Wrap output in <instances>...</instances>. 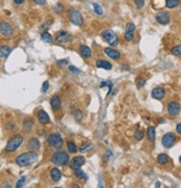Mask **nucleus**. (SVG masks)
I'll use <instances>...</instances> for the list:
<instances>
[{
  "mask_svg": "<svg viewBox=\"0 0 181 188\" xmlns=\"http://www.w3.org/2000/svg\"><path fill=\"white\" fill-rule=\"evenodd\" d=\"M37 159H38L37 153L34 150H30L19 155L18 157L16 158V163L20 167H26L31 165V164H34V161H37Z\"/></svg>",
  "mask_w": 181,
  "mask_h": 188,
  "instance_id": "nucleus-1",
  "label": "nucleus"
},
{
  "mask_svg": "<svg viewBox=\"0 0 181 188\" xmlns=\"http://www.w3.org/2000/svg\"><path fill=\"white\" fill-rule=\"evenodd\" d=\"M51 160H52V163L55 164V165H57V166H66V165L69 164L70 158H69V156H68V154L66 151L58 150L52 155Z\"/></svg>",
  "mask_w": 181,
  "mask_h": 188,
  "instance_id": "nucleus-2",
  "label": "nucleus"
},
{
  "mask_svg": "<svg viewBox=\"0 0 181 188\" xmlns=\"http://www.w3.org/2000/svg\"><path fill=\"white\" fill-rule=\"evenodd\" d=\"M24 142V137L21 135H15L8 140L6 145V151L8 153H13L18 149Z\"/></svg>",
  "mask_w": 181,
  "mask_h": 188,
  "instance_id": "nucleus-3",
  "label": "nucleus"
},
{
  "mask_svg": "<svg viewBox=\"0 0 181 188\" xmlns=\"http://www.w3.org/2000/svg\"><path fill=\"white\" fill-rule=\"evenodd\" d=\"M101 36H102V38H103V40L106 41V42L109 43L111 47H116L117 45L119 43V37H118V35H117L114 30H111V29H106V30H103Z\"/></svg>",
  "mask_w": 181,
  "mask_h": 188,
  "instance_id": "nucleus-4",
  "label": "nucleus"
},
{
  "mask_svg": "<svg viewBox=\"0 0 181 188\" xmlns=\"http://www.w3.org/2000/svg\"><path fill=\"white\" fill-rule=\"evenodd\" d=\"M68 16H69V20H70L74 26H82L83 25V17L80 13L79 10L76 8L71 7L68 10Z\"/></svg>",
  "mask_w": 181,
  "mask_h": 188,
  "instance_id": "nucleus-5",
  "label": "nucleus"
},
{
  "mask_svg": "<svg viewBox=\"0 0 181 188\" xmlns=\"http://www.w3.org/2000/svg\"><path fill=\"white\" fill-rule=\"evenodd\" d=\"M48 144H49L51 147L56 148V149H59V148H61L62 145H63V140H62L61 136L60 134L58 133H52L48 136Z\"/></svg>",
  "mask_w": 181,
  "mask_h": 188,
  "instance_id": "nucleus-6",
  "label": "nucleus"
},
{
  "mask_svg": "<svg viewBox=\"0 0 181 188\" xmlns=\"http://www.w3.org/2000/svg\"><path fill=\"white\" fill-rule=\"evenodd\" d=\"M55 38H56V40L60 43H68L72 40V36H71L68 31H65V30L58 31V32L56 34Z\"/></svg>",
  "mask_w": 181,
  "mask_h": 188,
  "instance_id": "nucleus-7",
  "label": "nucleus"
},
{
  "mask_svg": "<svg viewBox=\"0 0 181 188\" xmlns=\"http://www.w3.org/2000/svg\"><path fill=\"white\" fill-rule=\"evenodd\" d=\"M136 32V26L133 22H128L126 26V31H125V39L126 41H131L135 38Z\"/></svg>",
  "mask_w": 181,
  "mask_h": 188,
  "instance_id": "nucleus-8",
  "label": "nucleus"
},
{
  "mask_svg": "<svg viewBox=\"0 0 181 188\" xmlns=\"http://www.w3.org/2000/svg\"><path fill=\"white\" fill-rule=\"evenodd\" d=\"M161 142H162L163 147L171 148L172 146L175 145V142H176V135L173 133L166 134V135L162 137V140H161Z\"/></svg>",
  "mask_w": 181,
  "mask_h": 188,
  "instance_id": "nucleus-9",
  "label": "nucleus"
},
{
  "mask_svg": "<svg viewBox=\"0 0 181 188\" xmlns=\"http://www.w3.org/2000/svg\"><path fill=\"white\" fill-rule=\"evenodd\" d=\"M168 114L171 116V117H176V116H178L179 112H180V105H179L178 101H175V100H172L168 104Z\"/></svg>",
  "mask_w": 181,
  "mask_h": 188,
  "instance_id": "nucleus-10",
  "label": "nucleus"
},
{
  "mask_svg": "<svg viewBox=\"0 0 181 188\" xmlns=\"http://www.w3.org/2000/svg\"><path fill=\"white\" fill-rule=\"evenodd\" d=\"M13 32V29L9 22L1 21L0 22V34L5 36V37H10Z\"/></svg>",
  "mask_w": 181,
  "mask_h": 188,
  "instance_id": "nucleus-11",
  "label": "nucleus"
},
{
  "mask_svg": "<svg viewBox=\"0 0 181 188\" xmlns=\"http://www.w3.org/2000/svg\"><path fill=\"white\" fill-rule=\"evenodd\" d=\"M156 20L160 25H168L170 22V15L167 11H159L156 15Z\"/></svg>",
  "mask_w": 181,
  "mask_h": 188,
  "instance_id": "nucleus-12",
  "label": "nucleus"
},
{
  "mask_svg": "<svg viewBox=\"0 0 181 188\" xmlns=\"http://www.w3.org/2000/svg\"><path fill=\"white\" fill-rule=\"evenodd\" d=\"M86 163V158L83 156H76V157L70 161V168L71 169H78V168H81V167L85 165Z\"/></svg>",
  "mask_w": 181,
  "mask_h": 188,
  "instance_id": "nucleus-13",
  "label": "nucleus"
},
{
  "mask_svg": "<svg viewBox=\"0 0 181 188\" xmlns=\"http://www.w3.org/2000/svg\"><path fill=\"white\" fill-rule=\"evenodd\" d=\"M151 96L152 98L157 99V100H161L163 99V97L166 96V90L162 87H156L152 91H151Z\"/></svg>",
  "mask_w": 181,
  "mask_h": 188,
  "instance_id": "nucleus-14",
  "label": "nucleus"
},
{
  "mask_svg": "<svg viewBox=\"0 0 181 188\" xmlns=\"http://www.w3.org/2000/svg\"><path fill=\"white\" fill-rule=\"evenodd\" d=\"M104 53H106V55H107L109 58L114 59V60H118V59H120V56H121L118 50L114 49V48H110V47L104 48Z\"/></svg>",
  "mask_w": 181,
  "mask_h": 188,
  "instance_id": "nucleus-15",
  "label": "nucleus"
},
{
  "mask_svg": "<svg viewBox=\"0 0 181 188\" xmlns=\"http://www.w3.org/2000/svg\"><path fill=\"white\" fill-rule=\"evenodd\" d=\"M28 148L30 149V150H38L40 149V142L39 139L37 137H31L29 139V142H28Z\"/></svg>",
  "mask_w": 181,
  "mask_h": 188,
  "instance_id": "nucleus-16",
  "label": "nucleus"
},
{
  "mask_svg": "<svg viewBox=\"0 0 181 188\" xmlns=\"http://www.w3.org/2000/svg\"><path fill=\"white\" fill-rule=\"evenodd\" d=\"M50 105H51L52 110L56 111L58 110L60 106H61V99L59 96H52L51 99H50Z\"/></svg>",
  "mask_w": 181,
  "mask_h": 188,
  "instance_id": "nucleus-17",
  "label": "nucleus"
},
{
  "mask_svg": "<svg viewBox=\"0 0 181 188\" xmlns=\"http://www.w3.org/2000/svg\"><path fill=\"white\" fill-rule=\"evenodd\" d=\"M37 117H38V120H39V123H41V125H47V123L50 121L49 116H48V114H47L45 110H40L39 112H38Z\"/></svg>",
  "mask_w": 181,
  "mask_h": 188,
  "instance_id": "nucleus-18",
  "label": "nucleus"
},
{
  "mask_svg": "<svg viewBox=\"0 0 181 188\" xmlns=\"http://www.w3.org/2000/svg\"><path fill=\"white\" fill-rule=\"evenodd\" d=\"M32 127H34V119L32 118H27L24 120L22 123V130L25 133H29L32 130Z\"/></svg>",
  "mask_w": 181,
  "mask_h": 188,
  "instance_id": "nucleus-19",
  "label": "nucleus"
},
{
  "mask_svg": "<svg viewBox=\"0 0 181 188\" xmlns=\"http://www.w3.org/2000/svg\"><path fill=\"white\" fill-rule=\"evenodd\" d=\"M79 53L83 58H90L91 57V49L86 45H81L79 47Z\"/></svg>",
  "mask_w": 181,
  "mask_h": 188,
  "instance_id": "nucleus-20",
  "label": "nucleus"
},
{
  "mask_svg": "<svg viewBox=\"0 0 181 188\" xmlns=\"http://www.w3.org/2000/svg\"><path fill=\"white\" fill-rule=\"evenodd\" d=\"M11 53V48L7 45H3V46H0V58L1 59H6L8 56Z\"/></svg>",
  "mask_w": 181,
  "mask_h": 188,
  "instance_id": "nucleus-21",
  "label": "nucleus"
},
{
  "mask_svg": "<svg viewBox=\"0 0 181 188\" xmlns=\"http://www.w3.org/2000/svg\"><path fill=\"white\" fill-rule=\"evenodd\" d=\"M50 177H51V179L53 182H59L60 178H61V171H60L57 167H56V168H52V169L50 170Z\"/></svg>",
  "mask_w": 181,
  "mask_h": 188,
  "instance_id": "nucleus-22",
  "label": "nucleus"
},
{
  "mask_svg": "<svg viewBox=\"0 0 181 188\" xmlns=\"http://www.w3.org/2000/svg\"><path fill=\"white\" fill-rule=\"evenodd\" d=\"M96 65H97V67H98V68L106 69V70H110L111 68H112V66H111L110 62L107 61V60H101V59L96 62Z\"/></svg>",
  "mask_w": 181,
  "mask_h": 188,
  "instance_id": "nucleus-23",
  "label": "nucleus"
},
{
  "mask_svg": "<svg viewBox=\"0 0 181 188\" xmlns=\"http://www.w3.org/2000/svg\"><path fill=\"white\" fill-rule=\"evenodd\" d=\"M180 5V0H166V7L168 9H173Z\"/></svg>",
  "mask_w": 181,
  "mask_h": 188,
  "instance_id": "nucleus-24",
  "label": "nucleus"
},
{
  "mask_svg": "<svg viewBox=\"0 0 181 188\" xmlns=\"http://www.w3.org/2000/svg\"><path fill=\"white\" fill-rule=\"evenodd\" d=\"M147 136H148V139L150 142H154L156 140V129H154V127H149L148 128Z\"/></svg>",
  "mask_w": 181,
  "mask_h": 188,
  "instance_id": "nucleus-25",
  "label": "nucleus"
},
{
  "mask_svg": "<svg viewBox=\"0 0 181 188\" xmlns=\"http://www.w3.org/2000/svg\"><path fill=\"white\" fill-rule=\"evenodd\" d=\"M157 161H158V164H160V165H166L169 161V156L167 154H160L159 156H158V158H157Z\"/></svg>",
  "mask_w": 181,
  "mask_h": 188,
  "instance_id": "nucleus-26",
  "label": "nucleus"
},
{
  "mask_svg": "<svg viewBox=\"0 0 181 188\" xmlns=\"http://www.w3.org/2000/svg\"><path fill=\"white\" fill-rule=\"evenodd\" d=\"M67 148H68V151L71 153V154H76V153L78 151L77 145H76L74 142H71V140L67 142Z\"/></svg>",
  "mask_w": 181,
  "mask_h": 188,
  "instance_id": "nucleus-27",
  "label": "nucleus"
},
{
  "mask_svg": "<svg viewBox=\"0 0 181 188\" xmlns=\"http://www.w3.org/2000/svg\"><path fill=\"white\" fill-rule=\"evenodd\" d=\"M92 8H93V11H95L96 15H98V16L103 15V10H102L101 6H100L99 3H97V2L92 3Z\"/></svg>",
  "mask_w": 181,
  "mask_h": 188,
  "instance_id": "nucleus-28",
  "label": "nucleus"
},
{
  "mask_svg": "<svg viewBox=\"0 0 181 188\" xmlns=\"http://www.w3.org/2000/svg\"><path fill=\"white\" fill-rule=\"evenodd\" d=\"M41 39H42L45 42H51V41H52V36L49 34V32H47V31H43L42 35H41Z\"/></svg>",
  "mask_w": 181,
  "mask_h": 188,
  "instance_id": "nucleus-29",
  "label": "nucleus"
},
{
  "mask_svg": "<svg viewBox=\"0 0 181 188\" xmlns=\"http://www.w3.org/2000/svg\"><path fill=\"white\" fill-rule=\"evenodd\" d=\"M74 176H76L77 178H82V179H85L87 177L86 174H85V171H82V170L80 169V168H78V169H74Z\"/></svg>",
  "mask_w": 181,
  "mask_h": 188,
  "instance_id": "nucleus-30",
  "label": "nucleus"
},
{
  "mask_svg": "<svg viewBox=\"0 0 181 188\" xmlns=\"http://www.w3.org/2000/svg\"><path fill=\"white\" fill-rule=\"evenodd\" d=\"M171 53L175 56H180L181 55V45H177L171 49Z\"/></svg>",
  "mask_w": 181,
  "mask_h": 188,
  "instance_id": "nucleus-31",
  "label": "nucleus"
},
{
  "mask_svg": "<svg viewBox=\"0 0 181 188\" xmlns=\"http://www.w3.org/2000/svg\"><path fill=\"white\" fill-rule=\"evenodd\" d=\"M146 81H147V79H146V78L139 77L138 79H137V81H136V85H137V87H138V88H142V87L146 85Z\"/></svg>",
  "mask_w": 181,
  "mask_h": 188,
  "instance_id": "nucleus-32",
  "label": "nucleus"
},
{
  "mask_svg": "<svg viewBox=\"0 0 181 188\" xmlns=\"http://www.w3.org/2000/svg\"><path fill=\"white\" fill-rule=\"evenodd\" d=\"M143 136H144V134H143L142 130H140V129L136 130V133H135V139L136 140H142V139H143Z\"/></svg>",
  "mask_w": 181,
  "mask_h": 188,
  "instance_id": "nucleus-33",
  "label": "nucleus"
},
{
  "mask_svg": "<svg viewBox=\"0 0 181 188\" xmlns=\"http://www.w3.org/2000/svg\"><path fill=\"white\" fill-rule=\"evenodd\" d=\"M91 142H86V144H82L81 145V147H80V151H82V153H85V151H88L91 148Z\"/></svg>",
  "mask_w": 181,
  "mask_h": 188,
  "instance_id": "nucleus-34",
  "label": "nucleus"
},
{
  "mask_svg": "<svg viewBox=\"0 0 181 188\" xmlns=\"http://www.w3.org/2000/svg\"><path fill=\"white\" fill-rule=\"evenodd\" d=\"M135 5L137 8H139V9H141V8H143L144 5H146V2H144V0H135Z\"/></svg>",
  "mask_w": 181,
  "mask_h": 188,
  "instance_id": "nucleus-35",
  "label": "nucleus"
},
{
  "mask_svg": "<svg viewBox=\"0 0 181 188\" xmlns=\"http://www.w3.org/2000/svg\"><path fill=\"white\" fill-rule=\"evenodd\" d=\"M25 182H26V177H21V178L19 179L18 182H17V185H16V187L17 188H20L22 187V186L25 185Z\"/></svg>",
  "mask_w": 181,
  "mask_h": 188,
  "instance_id": "nucleus-36",
  "label": "nucleus"
},
{
  "mask_svg": "<svg viewBox=\"0 0 181 188\" xmlns=\"http://www.w3.org/2000/svg\"><path fill=\"white\" fill-rule=\"evenodd\" d=\"M48 87H49V83H48V81H45L42 85V88H41V91H42V93H46L47 90H48Z\"/></svg>",
  "mask_w": 181,
  "mask_h": 188,
  "instance_id": "nucleus-37",
  "label": "nucleus"
},
{
  "mask_svg": "<svg viewBox=\"0 0 181 188\" xmlns=\"http://www.w3.org/2000/svg\"><path fill=\"white\" fill-rule=\"evenodd\" d=\"M69 70L72 71V72H80V69H78L77 67H74V66H69Z\"/></svg>",
  "mask_w": 181,
  "mask_h": 188,
  "instance_id": "nucleus-38",
  "label": "nucleus"
},
{
  "mask_svg": "<svg viewBox=\"0 0 181 188\" xmlns=\"http://www.w3.org/2000/svg\"><path fill=\"white\" fill-rule=\"evenodd\" d=\"M112 83H110V81H102L101 83H100V88H103V87H109Z\"/></svg>",
  "mask_w": 181,
  "mask_h": 188,
  "instance_id": "nucleus-39",
  "label": "nucleus"
},
{
  "mask_svg": "<svg viewBox=\"0 0 181 188\" xmlns=\"http://www.w3.org/2000/svg\"><path fill=\"white\" fill-rule=\"evenodd\" d=\"M57 64H58V65H61V66H66V65H68V59H63V60H58V61H57Z\"/></svg>",
  "mask_w": 181,
  "mask_h": 188,
  "instance_id": "nucleus-40",
  "label": "nucleus"
},
{
  "mask_svg": "<svg viewBox=\"0 0 181 188\" xmlns=\"http://www.w3.org/2000/svg\"><path fill=\"white\" fill-rule=\"evenodd\" d=\"M34 1L37 3V5H41V6H42V5H46V0H34Z\"/></svg>",
  "mask_w": 181,
  "mask_h": 188,
  "instance_id": "nucleus-41",
  "label": "nucleus"
},
{
  "mask_svg": "<svg viewBox=\"0 0 181 188\" xmlns=\"http://www.w3.org/2000/svg\"><path fill=\"white\" fill-rule=\"evenodd\" d=\"M48 27H49V25H48V24H43V25L39 28V30L40 31H45V29H47Z\"/></svg>",
  "mask_w": 181,
  "mask_h": 188,
  "instance_id": "nucleus-42",
  "label": "nucleus"
},
{
  "mask_svg": "<svg viewBox=\"0 0 181 188\" xmlns=\"http://www.w3.org/2000/svg\"><path fill=\"white\" fill-rule=\"evenodd\" d=\"M176 130H177V133H178L179 135H181V123H178V125H177Z\"/></svg>",
  "mask_w": 181,
  "mask_h": 188,
  "instance_id": "nucleus-43",
  "label": "nucleus"
},
{
  "mask_svg": "<svg viewBox=\"0 0 181 188\" xmlns=\"http://www.w3.org/2000/svg\"><path fill=\"white\" fill-rule=\"evenodd\" d=\"M26 0H13V2L16 3V5H22V3L25 2Z\"/></svg>",
  "mask_w": 181,
  "mask_h": 188,
  "instance_id": "nucleus-44",
  "label": "nucleus"
},
{
  "mask_svg": "<svg viewBox=\"0 0 181 188\" xmlns=\"http://www.w3.org/2000/svg\"><path fill=\"white\" fill-rule=\"evenodd\" d=\"M61 10H62V7L60 6V5H58L57 7H55V11H57V13H58V11H61Z\"/></svg>",
  "mask_w": 181,
  "mask_h": 188,
  "instance_id": "nucleus-45",
  "label": "nucleus"
},
{
  "mask_svg": "<svg viewBox=\"0 0 181 188\" xmlns=\"http://www.w3.org/2000/svg\"><path fill=\"white\" fill-rule=\"evenodd\" d=\"M160 186H161V185H160V182H157V184H156V187H160Z\"/></svg>",
  "mask_w": 181,
  "mask_h": 188,
  "instance_id": "nucleus-46",
  "label": "nucleus"
},
{
  "mask_svg": "<svg viewBox=\"0 0 181 188\" xmlns=\"http://www.w3.org/2000/svg\"><path fill=\"white\" fill-rule=\"evenodd\" d=\"M179 161H180V163H181V156H180V158H179Z\"/></svg>",
  "mask_w": 181,
  "mask_h": 188,
  "instance_id": "nucleus-47",
  "label": "nucleus"
}]
</instances>
